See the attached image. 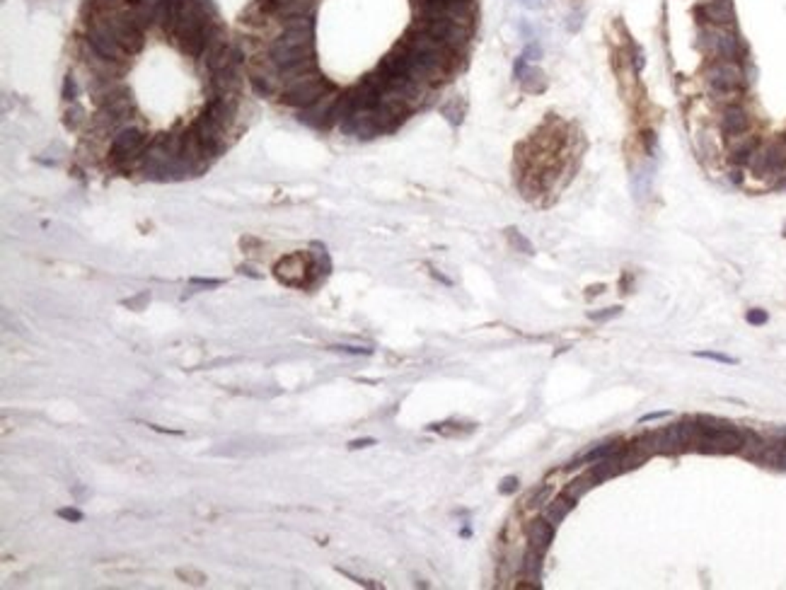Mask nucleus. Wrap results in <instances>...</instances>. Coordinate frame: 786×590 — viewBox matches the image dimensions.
Wrapping results in <instances>:
<instances>
[{
  "instance_id": "3",
  "label": "nucleus",
  "mask_w": 786,
  "mask_h": 590,
  "mask_svg": "<svg viewBox=\"0 0 786 590\" xmlns=\"http://www.w3.org/2000/svg\"><path fill=\"white\" fill-rule=\"evenodd\" d=\"M704 78L716 92L724 94L738 92V89L748 87V82H750L743 61H711L704 71Z\"/></svg>"
},
{
  "instance_id": "20",
  "label": "nucleus",
  "mask_w": 786,
  "mask_h": 590,
  "mask_svg": "<svg viewBox=\"0 0 786 590\" xmlns=\"http://www.w3.org/2000/svg\"><path fill=\"white\" fill-rule=\"evenodd\" d=\"M443 114H445L448 121H450L452 126H457L462 121V109H457V99H452L450 104H445V107H443Z\"/></svg>"
},
{
  "instance_id": "19",
  "label": "nucleus",
  "mask_w": 786,
  "mask_h": 590,
  "mask_svg": "<svg viewBox=\"0 0 786 590\" xmlns=\"http://www.w3.org/2000/svg\"><path fill=\"white\" fill-rule=\"evenodd\" d=\"M550 494H552V489H550V487H540V489H535V491L530 494V498H527V508H537V505L547 503V498H550Z\"/></svg>"
},
{
  "instance_id": "26",
  "label": "nucleus",
  "mask_w": 786,
  "mask_h": 590,
  "mask_svg": "<svg viewBox=\"0 0 786 590\" xmlns=\"http://www.w3.org/2000/svg\"><path fill=\"white\" fill-rule=\"evenodd\" d=\"M223 281H218V278H192V286L196 288H218Z\"/></svg>"
},
{
  "instance_id": "28",
  "label": "nucleus",
  "mask_w": 786,
  "mask_h": 590,
  "mask_svg": "<svg viewBox=\"0 0 786 590\" xmlns=\"http://www.w3.org/2000/svg\"><path fill=\"white\" fill-rule=\"evenodd\" d=\"M615 315H620V308H608V310H605V312H593V315H590V317L598 319V322H605V319L615 317Z\"/></svg>"
},
{
  "instance_id": "31",
  "label": "nucleus",
  "mask_w": 786,
  "mask_h": 590,
  "mask_svg": "<svg viewBox=\"0 0 786 590\" xmlns=\"http://www.w3.org/2000/svg\"><path fill=\"white\" fill-rule=\"evenodd\" d=\"M668 412H651L646 416H641V424H646V421H656V419H666Z\"/></svg>"
},
{
  "instance_id": "16",
  "label": "nucleus",
  "mask_w": 786,
  "mask_h": 590,
  "mask_svg": "<svg viewBox=\"0 0 786 590\" xmlns=\"http://www.w3.org/2000/svg\"><path fill=\"white\" fill-rule=\"evenodd\" d=\"M595 484H598V482H595L593 474L585 472V474H581V477L573 479V482L569 484L566 489H564V496H569V498H571V501H578V498H583L585 494H588L590 489L595 487Z\"/></svg>"
},
{
  "instance_id": "29",
  "label": "nucleus",
  "mask_w": 786,
  "mask_h": 590,
  "mask_svg": "<svg viewBox=\"0 0 786 590\" xmlns=\"http://www.w3.org/2000/svg\"><path fill=\"white\" fill-rule=\"evenodd\" d=\"M510 237H513V242H515V245H518V247H523V250H525V254H532V247H530V242H527L525 237H520L518 233H513V230H510Z\"/></svg>"
},
{
  "instance_id": "15",
  "label": "nucleus",
  "mask_w": 786,
  "mask_h": 590,
  "mask_svg": "<svg viewBox=\"0 0 786 590\" xmlns=\"http://www.w3.org/2000/svg\"><path fill=\"white\" fill-rule=\"evenodd\" d=\"M573 503H576V501H571L569 496H559V498H554V501H547L545 513H542V515H545V518L550 520L554 528H557V525L562 523V520L573 510Z\"/></svg>"
},
{
  "instance_id": "5",
  "label": "nucleus",
  "mask_w": 786,
  "mask_h": 590,
  "mask_svg": "<svg viewBox=\"0 0 786 590\" xmlns=\"http://www.w3.org/2000/svg\"><path fill=\"white\" fill-rule=\"evenodd\" d=\"M411 27H416V29L426 31V34L436 36V39L445 41V44L455 51H460L462 46L469 41V36H472V27L460 24V22H452V20H445V17H416Z\"/></svg>"
},
{
  "instance_id": "18",
  "label": "nucleus",
  "mask_w": 786,
  "mask_h": 590,
  "mask_svg": "<svg viewBox=\"0 0 786 590\" xmlns=\"http://www.w3.org/2000/svg\"><path fill=\"white\" fill-rule=\"evenodd\" d=\"M83 119H85V109H83L80 104L71 102V109L66 112V126L68 129H78Z\"/></svg>"
},
{
  "instance_id": "6",
  "label": "nucleus",
  "mask_w": 786,
  "mask_h": 590,
  "mask_svg": "<svg viewBox=\"0 0 786 590\" xmlns=\"http://www.w3.org/2000/svg\"><path fill=\"white\" fill-rule=\"evenodd\" d=\"M339 94L341 92L334 87L315 104H310V107H305V109H298V121L315 131H327L329 126H334L331 114H334V104H336V99H339Z\"/></svg>"
},
{
  "instance_id": "4",
  "label": "nucleus",
  "mask_w": 786,
  "mask_h": 590,
  "mask_svg": "<svg viewBox=\"0 0 786 590\" xmlns=\"http://www.w3.org/2000/svg\"><path fill=\"white\" fill-rule=\"evenodd\" d=\"M145 148H148V136L141 129L129 124L112 136V152H109V155H112V160L117 162V165L131 167V162H141Z\"/></svg>"
},
{
  "instance_id": "11",
  "label": "nucleus",
  "mask_w": 786,
  "mask_h": 590,
  "mask_svg": "<svg viewBox=\"0 0 786 590\" xmlns=\"http://www.w3.org/2000/svg\"><path fill=\"white\" fill-rule=\"evenodd\" d=\"M748 129H750V117H748L745 109L741 104H728L724 114H721V131L728 138H733V136L745 134Z\"/></svg>"
},
{
  "instance_id": "10",
  "label": "nucleus",
  "mask_w": 786,
  "mask_h": 590,
  "mask_svg": "<svg viewBox=\"0 0 786 590\" xmlns=\"http://www.w3.org/2000/svg\"><path fill=\"white\" fill-rule=\"evenodd\" d=\"M237 107H240V102H237L235 94H210V99L203 107V114L223 129H230V124L237 117Z\"/></svg>"
},
{
  "instance_id": "12",
  "label": "nucleus",
  "mask_w": 786,
  "mask_h": 590,
  "mask_svg": "<svg viewBox=\"0 0 786 590\" xmlns=\"http://www.w3.org/2000/svg\"><path fill=\"white\" fill-rule=\"evenodd\" d=\"M552 540H554V525L545 515L530 520V525H527V542H530V547H535L537 552L545 554V552L550 549Z\"/></svg>"
},
{
  "instance_id": "8",
  "label": "nucleus",
  "mask_w": 786,
  "mask_h": 590,
  "mask_svg": "<svg viewBox=\"0 0 786 590\" xmlns=\"http://www.w3.org/2000/svg\"><path fill=\"white\" fill-rule=\"evenodd\" d=\"M699 17V24H711V27L721 29H733L736 27V10H733V0H709L694 8Z\"/></svg>"
},
{
  "instance_id": "21",
  "label": "nucleus",
  "mask_w": 786,
  "mask_h": 590,
  "mask_svg": "<svg viewBox=\"0 0 786 590\" xmlns=\"http://www.w3.org/2000/svg\"><path fill=\"white\" fill-rule=\"evenodd\" d=\"M76 97H78V82L73 75H68L66 80H63V99H66V102H76Z\"/></svg>"
},
{
  "instance_id": "17",
  "label": "nucleus",
  "mask_w": 786,
  "mask_h": 590,
  "mask_svg": "<svg viewBox=\"0 0 786 590\" xmlns=\"http://www.w3.org/2000/svg\"><path fill=\"white\" fill-rule=\"evenodd\" d=\"M520 85H523L527 92H540V89H545L547 80H545V73L537 71V68H525L523 75L518 78Z\"/></svg>"
},
{
  "instance_id": "9",
  "label": "nucleus",
  "mask_w": 786,
  "mask_h": 590,
  "mask_svg": "<svg viewBox=\"0 0 786 590\" xmlns=\"http://www.w3.org/2000/svg\"><path fill=\"white\" fill-rule=\"evenodd\" d=\"M310 271H315V266L310 264V259L305 254H288L273 266V273H276L278 281H283L286 286H303L305 276Z\"/></svg>"
},
{
  "instance_id": "14",
  "label": "nucleus",
  "mask_w": 786,
  "mask_h": 590,
  "mask_svg": "<svg viewBox=\"0 0 786 590\" xmlns=\"http://www.w3.org/2000/svg\"><path fill=\"white\" fill-rule=\"evenodd\" d=\"M520 573L527 578V581L537 583L540 586V576H542V552H537L535 547L525 552L523 561H520Z\"/></svg>"
},
{
  "instance_id": "7",
  "label": "nucleus",
  "mask_w": 786,
  "mask_h": 590,
  "mask_svg": "<svg viewBox=\"0 0 786 590\" xmlns=\"http://www.w3.org/2000/svg\"><path fill=\"white\" fill-rule=\"evenodd\" d=\"M748 167H750L757 177L779 175L786 167V148H782L779 143L757 145L755 152L750 155V160H748Z\"/></svg>"
},
{
  "instance_id": "30",
  "label": "nucleus",
  "mask_w": 786,
  "mask_h": 590,
  "mask_svg": "<svg viewBox=\"0 0 786 590\" xmlns=\"http://www.w3.org/2000/svg\"><path fill=\"white\" fill-rule=\"evenodd\" d=\"M371 445H376V438H361V440L349 442V450H361V447H371Z\"/></svg>"
},
{
  "instance_id": "1",
  "label": "nucleus",
  "mask_w": 786,
  "mask_h": 590,
  "mask_svg": "<svg viewBox=\"0 0 786 590\" xmlns=\"http://www.w3.org/2000/svg\"><path fill=\"white\" fill-rule=\"evenodd\" d=\"M697 46L711 61H743L748 54L743 36H738L733 29L711 27V24H701L699 27Z\"/></svg>"
},
{
  "instance_id": "25",
  "label": "nucleus",
  "mask_w": 786,
  "mask_h": 590,
  "mask_svg": "<svg viewBox=\"0 0 786 590\" xmlns=\"http://www.w3.org/2000/svg\"><path fill=\"white\" fill-rule=\"evenodd\" d=\"M334 351H344V354H351V356H368L371 354V349H361V346H331Z\"/></svg>"
},
{
  "instance_id": "13",
  "label": "nucleus",
  "mask_w": 786,
  "mask_h": 590,
  "mask_svg": "<svg viewBox=\"0 0 786 590\" xmlns=\"http://www.w3.org/2000/svg\"><path fill=\"white\" fill-rule=\"evenodd\" d=\"M757 145H759V141L755 138V136L748 134V131L741 136H733L731 138V160L733 162H748Z\"/></svg>"
},
{
  "instance_id": "22",
  "label": "nucleus",
  "mask_w": 786,
  "mask_h": 590,
  "mask_svg": "<svg viewBox=\"0 0 786 590\" xmlns=\"http://www.w3.org/2000/svg\"><path fill=\"white\" fill-rule=\"evenodd\" d=\"M56 515L63 520H71V523H80L83 520V513L78 508H59L56 510Z\"/></svg>"
},
{
  "instance_id": "27",
  "label": "nucleus",
  "mask_w": 786,
  "mask_h": 590,
  "mask_svg": "<svg viewBox=\"0 0 786 590\" xmlns=\"http://www.w3.org/2000/svg\"><path fill=\"white\" fill-rule=\"evenodd\" d=\"M748 322L750 324H764L767 322V312H762V310H750V312H748Z\"/></svg>"
},
{
  "instance_id": "2",
  "label": "nucleus",
  "mask_w": 786,
  "mask_h": 590,
  "mask_svg": "<svg viewBox=\"0 0 786 590\" xmlns=\"http://www.w3.org/2000/svg\"><path fill=\"white\" fill-rule=\"evenodd\" d=\"M331 89H334V85L324 75H320L317 71H313L288 80L281 87V102L291 109H305L324 97L327 92H331Z\"/></svg>"
},
{
  "instance_id": "24",
  "label": "nucleus",
  "mask_w": 786,
  "mask_h": 590,
  "mask_svg": "<svg viewBox=\"0 0 786 590\" xmlns=\"http://www.w3.org/2000/svg\"><path fill=\"white\" fill-rule=\"evenodd\" d=\"M699 358H709V361H719V363H728V366H731V363H736V358H731V356H724V354H714V351H701V354H697Z\"/></svg>"
},
{
  "instance_id": "23",
  "label": "nucleus",
  "mask_w": 786,
  "mask_h": 590,
  "mask_svg": "<svg viewBox=\"0 0 786 590\" xmlns=\"http://www.w3.org/2000/svg\"><path fill=\"white\" fill-rule=\"evenodd\" d=\"M515 489H518V477H506L503 482H501L499 491H501V494H506V496H508V494H513Z\"/></svg>"
}]
</instances>
